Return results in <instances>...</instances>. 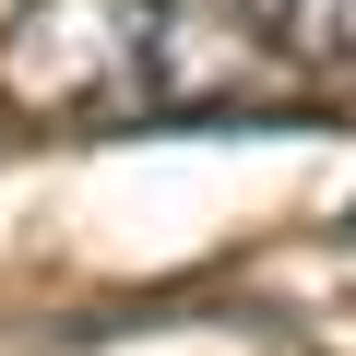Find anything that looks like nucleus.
I'll use <instances>...</instances> for the list:
<instances>
[{
  "label": "nucleus",
  "instance_id": "nucleus-1",
  "mask_svg": "<svg viewBox=\"0 0 356 356\" xmlns=\"http://www.w3.org/2000/svg\"><path fill=\"white\" fill-rule=\"evenodd\" d=\"M356 95V0H154V107Z\"/></svg>",
  "mask_w": 356,
  "mask_h": 356
},
{
  "label": "nucleus",
  "instance_id": "nucleus-2",
  "mask_svg": "<svg viewBox=\"0 0 356 356\" xmlns=\"http://www.w3.org/2000/svg\"><path fill=\"white\" fill-rule=\"evenodd\" d=\"M0 95L24 119H143L154 107V0H24L0 24Z\"/></svg>",
  "mask_w": 356,
  "mask_h": 356
}]
</instances>
